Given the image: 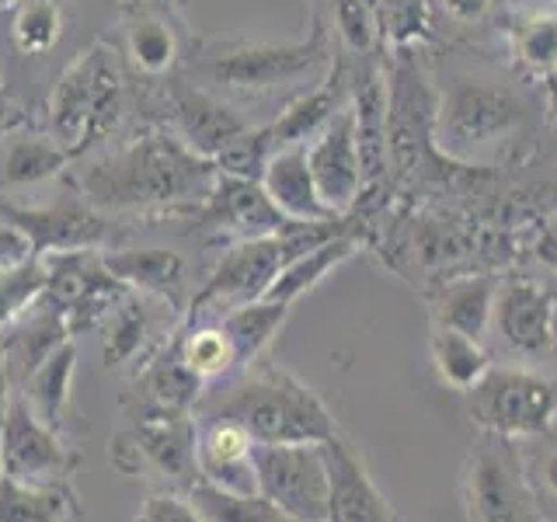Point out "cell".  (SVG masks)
<instances>
[{
	"mask_svg": "<svg viewBox=\"0 0 557 522\" xmlns=\"http://www.w3.org/2000/svg\"><path fill=\"white\" fill-rule=\"evenodd\" d=\"M17 4V0H0V8H14Z\"/></svg>",
	"mask_w": 557,
	"mask_h": 522,
	"instance_id": "cell-48",
	"label": "cell"
},
{
	"mask_svg": "<svg viewBox=\"0 0 557 522\" xmlns=\"http://www.w3.org/2000/svg\"><path fill=\"white\" fill-rule=\"evenodd\" d=\"M70 153L52 136H11L0 147V188L35 185L60 174Z\"/></svg>",
	"mask_w": 557,
	"mask_h": 522,
	"instance_id": "cell-32",
	"label": "cell"
},
{
	"mask_svg": "<svg viewBox=\"0 0 557 522\" xmlns=\"http://www.w3.org/2000/svg\"><path fill=\"white\" fill-rule=\"evenodd\" d=\"M251 449L255 439L231 418L202 414L196 422V463H199V481H209L226 492L255 495V467H251Z\"/></svg>",
	"mask_w": 557,
	"mask_h": 522,
	"instance_id": "cell-19",
	"label": "cell"
},
{
	"mask_svg": "<svg viewBox=\"0 0 557 522\" xmlns=\"http://www.w3.org/2000/svg\"><path fill=\"white\" fill-rule=\"evenodd\" d=\"M550 77H554V87H557V70H554V74H550Z\"/></svg>",
	"mask_w": 557,
	"mask_h": 522,
	"instance_id": "cell-50",
	"label": "cell"
},
{
	"mask_svg": "<svg viewBox=\"0 0 557 522\" xmlns=\"http://www.w3.org/2000/svg\"><path fill=\"white\" fill-rule=\"evenodd\" d=\"M331 11H335V35L342 39V46L356 60H370L380 39L373 0H331Z\"/></svg>",
	"mask_w": 557,
	"mask_h": 522,
	"instance_id": "cell-39",
	"label": "cell"
},
{
	"mask_svg": "<svg viewBox=\"0 0 557 522\" xmlns=\"http://www.w3.org/2000/svg\"><path fill=\"white\" fill-rule=\"evenodd\" d=\"M63 35V11L57 0H25L14 11L11 39L22 57H46Z\"/></svg>",
	"mask_w": 557,
	"mask_h": 522,
	"instance_id": "cell-36",
	"label": "cell"
},
{
	"mask_svg": "<svg viewBox=\"0 0 557 522\" xmlns=\"http://www.w3.org/2000/svg\"><path fill=\"white\" fill-rule=\"evenodd\" d=\"M286 318H289L286 303L255 300V303H244V307L220 313L216 321L223 324L226 335H231V341L237 348V362L251 365L269 348V341L278 335V327L286 324Z\"/></svg>",
	"mask_w": 557,
	"mask_h": 522,
	"instance_id": "cell-33",
	"label": "cell"
},
{
	"mask_svg": "<svg viewBox=\"0 0 557 522\" xmlns=\"http://www.w3.org/2000/svg\"><path fill=\"white\" fill-rule=\"evenodd\" d=\"M14 394H17V383H14V376H11V365H8L4 348H0V425H4V418H8V408H11Z\"/></svg>",
	"mask_w": 557,
	"mask_h": 522,
	"instance_id": "cell-47",
	"label": "cell"
},
{
	"mask_svg": "<svg viewBox=\"0 0 557 522\" xmlns=\"http://www.w3.org/2000/svg\"><path fill=\"white\" fill-rule=\"evenodd\" d=\"M380 35H387L394 46L405 49L408 42L425 35V0H373Z\"/></svg>",
	"mask_w": 557,
	"mask_h": 522,
	"instance_id": "cell-41",
	"label": "cell"
},
{
	"mask_svg": "<svg viewBox=\"0 0 557 522\" xmlns=\"http://www.w3.org/2000/svg\"><path fill=\"white\" fill-rule=\"evenodd\" d=\"M443 8L449 11V17L470 25V22H481V17L492 11V0H443Z\"/></svg>",
	"mask_w": 557,
	"mask_h": 522,
	"instance_id": "cell-46",
	"label": "cell"
},
{
	"mask_svg": "<svg viewBox=\"0 0 557 522\" xmlns=\"http://www.w3.org/2000/svg\"><path fill=\"white\" fill-rule=\"evenodd\" d=\"M46 272V300L60 307L66 318L70 335L91 331L109 321V313L126 300L129 289L104 269L101 251H70V254H49Z\"/></svg>",
	"mask_w": 557,
	"mask_h": 522,
	"instance_id": "cell-10",
	"label": "cell"
},
{
	"mask_svg": "<svg viewBox=\"0 0 557 522\" xmlns=\"http://www.w3.org/2000/svg\"><path fill=\"white\" fill-rule=\"evenodd\" d=\"M429 352H432V365H435V373H440V380L457 394L474 390L487 376V370H492V356L484 352L481 338H470L463 331H453L443 324H432Z\"/></svg>",
	"mask_w": 557,
	"mask_h": 522,
	"instance_id": "cell-28",
	"label": "cell"
},
{
	"mask_svg": "<svg viewBox=\"0 0 557 522\" xmlns=\"http://www.w3.org/2000/svg\"><path fill=\"white\" fill-rule=\"evenodd\" d=\"M46 283H49L46 261L35 254L22 261V265L0 272V335H4L25 310H32L42 300Z\"/></svg>",
	"mask_w": 557,
	"mask_h": 522,
	"instance_id": "cell-37",
	"label": "cell"
},
{
	"mask_svg": "<svg viewBox=\"0 0 557 522\" xmlns=\"http://www.w3.org/2000/svg\"><path fill=\"white\" fill-rule=\"evenodd\" d=\"M283 265H286L283 244H278L275 234L237 240L234 248L220 258V265L213 269V275L206 278V286L191 296L188 318H209V310L226 313L234 307L265 300L272 278L278 275V269H283ZM220 313H216V318H220Z\"/></svg>",
	"mask_w": 557,
	"mask_h": 522,
	"instance_id": "cell-11",
	"label": "cell"
},
{
	"mask_svg": "<svg viewBox=\"0 0 557 522\" xmlns=\"http://www.w3.org/2000/svg\"><path fill=\"white\" fill-rule=\"evenodd\" d=\"M196 213H199V223L223 234H234L237 240L269 237L286 223V216L278 213V206L269 199V191L261 188V182L231 178V174H220L213 191H209V199Z\"/></svg>",
	"mask_w": 557,
	"mask_h": 522,
	"instance_id": "cell-18",
	"label": "cell"
},
{
	"mask_svg": "<svg viewBox=\"0 0 557 522\" xmlns=\"http://www.w3.org/2000/svg\"><path fill=\"white\" fill-rule=\"evenodd\" d=\"M122 112H126V77L115 49L95 42L63 70L49 98V129L52 139L81 157L109 136Z\"/></svg>",
	"mask_w": 557,
	"mask_h": 522,
	"instance_id": "cell-4",
	"label": "cell"
},
{
	"mask_svg": "<svg viewBox=\"0 0 557 522\" xmlns=\"http://www.w3.org/2000/svg\"><path fill=\"white\" fill-rule=\"evenodd\" d=\"M139 383H144V394H147L150 405L188 411V414H196L199 400L206 394V383L182 362L174 341H168L161 352H153L147 359V370H144V376H139Z\"/></svg>",
	"mask_w": 557,
	"mask_h": 522,
	"instance_id": "cell-30",
	"label": "cell"
},
{
	"mask_svg": "<svg viewBox=\"0 0 557 522\" xmlns=\"http://www.w3.org/2000/svg\"><path fill=\"white\" fill-rule=\"evenodd\" d=\"M202 414L231 418L255 443H324L338 425L324 400L283 365L251 362L231 390L206 405Z\"/></svg>",
	"mask_w": 557,
	"mask_h": 522,
	"instance_id": "cell-2",
	"label": "cell"
},
{
	"mask_svg": "<svg viewBox=\"0 0 557 522\" xmlns=\"http://www.w3.org/2000/svg\"><path fill=\"white\" fill-rule=\"evenodd\" d=\"M554 4H557V0H554Z\"/></svg>",
	"mask_w": 557,
	"mask_h": 522,
	"instance_id": "cell-51",
	"label": "cell"
},
{
	"mask_svg": "<svg viewBox=\"0 0 557 522\" xmlns=\"http://www.w3.org/2000/svg\"><path fill=\"white\" fill-rule=\"evenodd\" d=\"M0 216L28 237L35 258L104 251L112 240L109 216L87 199H60L49 206H0Z\"/></svg>",
	"mask_w": 557,
	"mask_h": 522,
	"instance_id": "cell-12",
	"label": "cell"
},
{
	"mask_svg": "<svg viewBox=\"0 0 557 522\" xmlns=\"http://www.w3.org/2000/svg\"><path fill=\"white\" fill-rule=\"evenodd\" d=\"M77 515L81 505L70 484L32 487L0 477V522H70Z\"/></svg>",
	"mask_w": 557,
	"mask_h": 522,
	"instance_id": "cell-31",
	"label": "cell"
},
{
	"mask_svg": "<svg viewBox=\"0 0 557 522\" xmlns=\"http://www.w3.org/2000/svg\"><path fill=\"white\" fill-rule=\"evenodd\" d=\"M185 495L202 512L206 522H296L278 512L275 505L269 498H261L258 492L240 495V492H226V487H216L209 481H196Z\"/></svg>",
	"mask_w": 557,
	"mask_h": 522,
	"instance_id": "cell-35",
	"label": "cell"
},
{
	"mask_svg": "<svg viewBox=\"0 0 557 522\" xmlns=\"http://www.w3.org/2000/svg\"><path fill=\"white\" fill-rule=\"evenodd\" d=\"M352 254H356V237L352 234H338V237H331L327 244H321V248L289 258L286 265L278 269V275L272 278L265 300L293 307L304 293H310L313 286H321L324 278L338 265H345Z\"/></svg>",
	"mask_w": 557,
	"mask_h": 522,
	"instance_id": "cell-25",
	"label": "cell"
},
{
	"mask_svg": "<svg viewBox=\"0 0 557 522\" xmlns=\"http://www.w3.org/2000/svg\"><path fill=\"white\" fill-rule=\"evenodd\" d=\"M109 457H112V463L122 470V474H139V470L147 467V460H144V449H139V443H136V435L126 428V432H119L115 439H112V446H109Z\"/></svg>",
	"mask_w": 557,
	"mask_h": 522,
	"instance_id": "cell-44",
	"label": "cell"
},
{
	"mask_svg": "<svg viewBox=\"0 0 557 522\" xmlns=\"http://www.w3.org/2000/svg\"><path fill=\"white\" fill-rule=\"evenodd\" d=\"M150 335H153V318L150 307L139 300V293H129L122 300L109 321H104V338H101V359L109 370H122L129 362H147L150 352Z\"/></svg>",
	"mask_w": 557,
	"mask_h": 522,
	"instance_id": "cell-29",
	"label": "cell"
},
{
	"mask_svg": "<svg viewBox=\"0 0 557 522\" xmlns=\"http://www.w3.org/2000/svg\"><path fill=\"white\" fill-rule=\"evenodd\" d=\"M321 446L327 460V522H400L342 435H331Z\"/></svg>",
	"mask_w": 557,
	"mask_h": 522,
	"instance_id": "cell-16",
	"label": "cell"
},
{
	"mask_svg": "<svg viewBox=\"0 0 557 522\" xmlns=\"http://www.w3.org/2000/svg\"><path fill=\"white\" fill-rule=\"evenodd\" d=\"M492 327L519 356H550L557 348V300L530 278L498 283Z\"/></svg>",
	"mask_w": 557,
	"mask_h": 522,
	"instance_id": "cell-14",
	"label": "cell"
},
{
	"mask_svg": "<svg viewBox=\"0 0 557 522\" xmlns=\"http://www.w3.org/2000/svg\"><path fill=\"white\" fill-rule=\"evenodd\" d=\"M467 512L470 522H544L536 487L512 439L484 435L467 460Z\"/></svg>",
	"mask_w": 557,
	"mask_h": 522,
	"instance_id": "cell-6",
	"label": "cell"
},
{
	"mask_svg": "<svg viewBox=\"0 0 557 522\" xmlns=\"http://www.w3.org/2000/svg\"><path fill=\"white\" fill-rule=\"evenodd\" d=\"M522 115H527V104L509 87L457 80L435 109V133L449 153H460L467 147L498 144L519 126Z\"/></svg>",
	"mask_w": 557,
	"mask_h": 522,
	"instance_id": "cell-9",
	"label": "cell"
},
{
	"mask_svg": "<svg viewBox=\"0 0 557 522\" xmlns=\"http://www.w3.org/2000/svg\"><path fill=\"white\" fill-rule=\"evenodd\" d=\"M331 70V32L313 22L307 39L296 42H202L191 57V74L202 87L237 95H269L278 87L324 77Z\"/></svg>",
	"mask_w": 557,
	"mask_h": 522,
	"instance_id": "cell-3",
	"label": "cell"
},
{
	"mask_svg": "<svg viewBox=\"0 0 557 522\" xmlns=\"http://www.w3.org/2000/svg\"><path fill=\"white\" fill-rule=\"evenodd\" d=\"M318 4H321V0H318Z\"/></svg>",
	"mask_w": 557,
	"mask_h": 522,
	"instance_id": "cell-52",
	"label": "cell"
},
{
	"mask_svg": "<svg viewBox=\"0 0 557 522\" xmlns=\"http://www.w3.org/2000/svg\"><path fill=\"white\" fill-rule=\"evenodd\" d=\"M272 153H275V147H272V139H269V129L258 126V129L240 133L234 144H226L213 157V164H216L220 174H231V178L261 182V174H265Z\"/></svg>",
	"mask_w": 557,
	"mask_h": 522,
	"instance_id": "cell-40",
	"label": "cell"
},
{
	"mask_svg": "<svg viewBox=\"0 0 557 522\" xmlns=\"http://www.w3.org/2000/svg\"><path fill=\"white\" fill-rule=\"evenodd\" d=\"M348 98H352V84H348L342 63H335L318 84L310 87V91L293 98L286 109L278 112V119L269 122L265 129H269L272 147L283 150V147L310 144V139L318 136L331 119H335V112L342 109V104H348Z\"/></svg>",
	"mask_w": 557,
	"mask_h": 522,
	"instance_id": "cell-20",
	"label": "cell"
},
{
	"mask_svg": "<svg viewBox=\"0 0 557 522\" xmlns=\"http://www.w3.org/2000/svg\"><path fill=\"white\" fill-rule=\"evenodd\" d=\"M307 164L313 174L324 206L335 216H345L366 188L362 178V157H359V136H356V112L352 98L335 112V119L307 144Z\"/></svg>",
	"mask_w": 557,
	"mask_h": 522,
	"instance_id": "cell-13",
	"label": "cell"
},
{
	"mask_svg": "<svg viewBox=\"0 0 557 522\" xmlns=\"http://www.w3.org/2000/svg\"><path fill=\"white\" fill-rule=\"evenodd\" d=\"M126 57L147 77H164L182 57L178 32L161 14H139L126 28Z\"/></svg>",
	"mask_w": 557,
	"mask_h": 522,
	"instance_id": "cell-34",
	"label": "cell"
},
{
	"mask_svg": "<svg viewBox=\"0 0 557 522\" xmlns=\"http://www.w3.org/2000/svg\"><path fill=\"white\" fill-rule=\"evenodd\" d=\"M70 338L74 335H70L66 318L60 313L57 303L46 300V293H42V300L32 310H25L22 318L0 335V348H4L11 376H14L17 387H22V383L35 373V365H39L46 356L57 352V348Z\"/></svg>",
	"mask_w": 557,
	"mask_h": 522,
	"instance_id": "cell-22",
	"label": "cell"
},
{
	"mask_svg": "<svg viewBox=\"0 0 557 522\" xmlns=\"http://www.w3.org/2000/svg\"><path fill=\"white\" fill-rule=\"evenodd\" d=\"M174 348H178L182 362L196 373L206 387L209 383L223 380L226 373L237 370V348L231 341V335L223 331V324L213 318H188V324L182 331H174Z\"/></svg>",
	"mask_w": 557,
	"mask_h": 522,
	"instance_id": "cell-26",
	"label": "cell"
},
{
	"mask_svg": "<svg viewBox=\"0 0 557 522\" xmlns=\"http://www.w3.org/2000/svg\"><path fill=\"white\" fill-rule=\"evenodd\" d=\"M216 178V164L178 133L153 129L81 167L77 188L101 213H178L199 209Z\"/></svg>",
	"mask_w": 557,
	"mask_h": 522,
	"instance_id": "cell-1",
	"label": "cell"
},
{
	"mask_svg": "<svg viewBox=\"0 0 557 522\" xmlns=\"http://www.w3.org/2000/svg\"><path fill=\"white\" fill-rule=\"evenodd\" d=\"M0 101H4V80H0Z\"/></svg>",
	"mask_w": 557,
	"mask_h": 522,
	"instance_id": "cell-49",
	"label": "cell"
},
{
	"mask_svg": "<svg viewBox=\"0 0 557 522\" xmlns=\"http://www.w3.org/2000/svg\"><path fill=\"white\" fill-rule=\"evenodd\" d=\"M133 522H206L185 492H153L139 505Z\"/></svg>",
	"mask_w": 557,
	"mask_h": 522,
	"instance_id": "cell-42",
	"label": "cell"
},
{
	"mask_svg": "<svg viewBox=\"0 0 557 522\" xmlns=\"http://www.w3.org/2000/svg\"><path fill=\"white\" fill-rule=\"evenodd\" d=\"M168 101H171V115H174V126H178V136L196 153L209 157V161H213L226 144H234L240 133L251 129L234 104H226L202 84L174 77L168 87Z\"/></svg>",
	"mask_w": 557,
	"mask_h": 522,
	"instance_id": "cell-17",
	"label": "cell"
},
{
	"mask_svg": "<svg viewBox=\"0 0 557 522\" xmlns=\"http://www.w3.org/2000/svg\"><path fill=\"white\" fill-rule=\"evenodd\" d=\"M261 188L278 206L286 220H331L335 213L324 206L313 174L307 164V144L304 147H283L272 153V161L261 174Z\"/></svg>",
	"mask_w": 557,
	"mask_h": 522,
	"instance_id": "cell-23",
	"label": "cell"
},
{
	"mask_svg": "<svg viewBox=\"0 0 557 522\" xmlns=\"http://www.w3.org/2000/svg\"><path fill=\"white\" fill-rule=\"evenodd\" d=\"M516 57L533 74H554L557 70V11L522 14L512 25Z\"/></svg>",
	"mask_w": 557,
	"mask_h": 522,
	"instance_id": "cell-38",
	"label": "cell"
},
{
	"mask_svg": "<svg viewBox=\"0 0 557 522\" xmlns=\"http://www.w3.org/2000/svg\"><path fill=\"white\" fill-rule=\"evenodd\" d=\"M136 435L144 460L150 470H157L174 492H188L199 481V463H196V414L174 411L150 405L136 414V425L129 428Z\"/></svg>",
	"mask_w": 557,
	"mask_h": 522,
	"instance_id": "cell-15",
	"label": "cell"
},
{
	"mask_svg": "<svg viewBox=\"0 0 557 522\" xmlns=\"http://www.w3.org/2000/svg\"><path fill=\"white\" fill-rule=\"evenodd\" d=\"M467 414L484 435L536 439L557 418V383L533 370L492 365L474 390H467Z\"/></svg>",
	"mask_w": 557,
	"mask_h": 522,
	"instance_id": "cell-5",
	"label": "cell"
},
{
	"mask_svg": "<svg viewBox=\"0 0 557 522\" xmlns=\"http://www.w3.org/2000/svg\"><path fill=\"white\" fill-rule=\"evenodd\" d=\"M104 269H109L129 293L150 296L174 310H182V293H185V258L168 248H104Z\"/></svg>",
	"mask_w": 557,
	"mask_h": 522,
	"instance_id": "cell-21",
	"label": "cell"
},
{
	"mask_svg": "<svg viewBox=\"0 0 557 522\" xmlns=\"http://www.w3.org/2000/svg\"><path fill=\"white\" fill-rule=\"evenodd\" d=\"M495 293H498L495 275H470V278H457V283H446L432 296V324L481 338L492 327Z\"/></svg>",
	"mask_w": 557,
	"mask_h": 522,
	"instance_id": "cell-24",
	"label": "cell"
},
{
	"mask_svg": "<svg viewBox=\"0 0 557 522\" xmlns=\"http://www.w3.org/2000/svg\"><path fill=\"white\" fill-rule=\"evenodd\" d=\"M74 467L77 457L63 443L60 428L46 425L32 411L25 394L17 390L4 425H0V477H11L32 487H60L70 484Z\"/></svg>",
	"mask_w": 557,
	"mask_h": 522,
	"instance_id": "cell-8",
	"label": "cell"
},
{
	"mask_svg": "<svg viewBox=\"0 0 557 522\" xmlns=\"http://www.w3.org/2000/svg\"><path fill=\"white\" fill-rule=\"evenodd\" d=\"M258 495L296 522H327V460L321 443H255Z\"/></svg>",
	"mask_w": 557,
	"mask_h": 522,
	"instance_id": "cell-7",
	"label": "cell"
},
{
	"mask_svg": "<svg viewBox=\"0 0 557 522\" xmlns=\"http://www.w3.org/2000/svg\"><path fill=\"white\" fill-rule=\"evenodd\" d=\"M32 258V244L28 237L17 231V226L4 223L0 220V272L4 269H14V265H22V261Z\"/></svg>",
	"mask_w": 557,
	"mask_h": 522,
	"instance_id": "cell-45",
	"label": "cell"
},
{
	"mask_svg": "<svg viewBox=\"0 0 557 522\" xmlns=\"http://www.w3.org/2000/svg\"><path fill=\"white\" fill-rule=\"evenodd\" d=\"M74 376H77V345L70 338L57 348V352L35 365V373L22 383V394L32 405V411L52 428L63 425V411L70 405Z\"/></svg>",
	"mask_w": 557,
	"mask_h": 522,
	"instance_id": "cell-27",
	"label": "cell"
},
{
	"mask_svg": "<svg viewBox=\"0 0 557 522\" xmlns=\"http://www.w3.org/2000/svg\"><path fill=\"white\" fill-rule=\"evenodd\" d=\"M527 470H530V481H533L536 492L557 505V443L540 452Z\"/></svg>",
	"mask_w": 557,
	"mask_h": 522,
	"instance_id": "cell-43",
	"label": "cell"
}]
</instances>
